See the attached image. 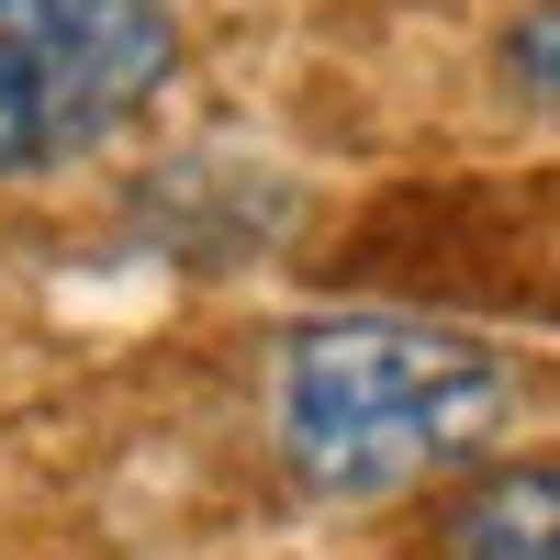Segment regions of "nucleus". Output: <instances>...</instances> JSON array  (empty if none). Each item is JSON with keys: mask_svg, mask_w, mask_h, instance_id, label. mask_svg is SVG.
<instances>
[{"mask_svg": "<svg viewBox=\"0 0 560 560\" xmlns=\"http://www.w3.org/2000/svg\"><path fill=\"white\" fill-rule=\"evenodd\" d=\"M179 68L168 0H0V179L124 135Z\"/></svg>", "mask_w": 560, "mask_h": 560, "instance_id": "f03ea898", "label": "nucleus"}, {"mask_svg": "<svg viewBox=\"0 0 560 560\" xmlns=\"http://www.w3.org/2000/svg\"><path fill=\"white\" fill-rule=\"evenodd\" d=\"M438 560H560V448L482 459L438 504Z\"/></svg>", "mask_w": 560, "mask_h": 560, "instance_id": "7ed1b4c3", "label": "nucleus"}, {"mask_svg": "<svg viewBox=\"0 0 560 560\" xmlns=\"http://www.w3.org/2000/svg\"><path fill=\"white\" fill-rule=\"evenodd\" d=\"M493 57H504V79H516V102H538V113L560 124V0H538V12H516Z\"/></svg>", "mask_w": 560, "mask_h": 560, "instance_id": "20e7f679", "label": "nucleus"}, {"mask_svg": "<svg viewBox=\"0 0 560 560\" xmlns=\"http://www.w3.org/2000/svg\"><path fill=\"white\" fill-rule=\"evenodd\" d=\"M516 427V359L427 314H314L269 348V448L303 493H415L438 471H482Z\"/></svg>", "mask_w": 560, "mask_h": 560, "instance_id": "f257e3e1", "label": "nucleus"}]
</instances>
